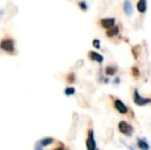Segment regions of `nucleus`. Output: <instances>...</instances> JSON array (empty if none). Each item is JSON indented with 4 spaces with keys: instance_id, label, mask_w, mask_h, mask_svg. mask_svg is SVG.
<instances>
[{
    "instance_id": "20",
    "label": "nucleus",
    "mask_w": 151,
    "mask_h": 150,
    "mask_svg": "<svg viewBox=\"0 0 151 150\" xmlns=\"http://www.w3.org/2000/svg\"><path fill=\"white\" fill-rule=\"evenodd\" d=\"M119 81H120L119 77H116L115 79H114V83H116V84H118V83H119Z\"/></svg>"
},
{
    "instance_id": "14",
    "label": "nucleus",
    "mask_w": 151,
    "mask_h": 150,
    "mask_svg": "<svg viewBox=\"0 0 151 150\" xmlns=\"http://www.w3.org/2000/svg\"><path fill=\"white\" fill-rule=\"evenodd\" d=\"M75 94V88H67L65 90V95L66 96H71V95Z\"/></svg>"
},
{
    "instance_id": "7",
    "label": "nucleus",
    "mask_w": 151,
    "mask_h": 150,
    "mask_svg": "<svg viewBox=\"0 0 151 150\" xmlns=\"http://www.w3.org/2000/svg\"><path fill=\"white\" fill-rule=\"evenodd\" d=\"M88 57H90V59L91 60H93V61H96V62H98V63H103V61H104V58H103V56L102 55H100L99 52H88Z\"/></svg>"
},
{
    "instance_id": "16",
    "label": "nucleus",
    "mask_w": 151,
    "mask_h": 150,
    "mask_svg": "<svg viewBox=\"0 0 151 150\" xmlns=\"http://www.w3.org/2000/svg\"><path fill=\"white\" fill-rule=\"evenodd\" d=\"M78 5H79V7L81 8L82 10H86L88 9V4H86V2H84V1H80L79 3H78Z\"/></svg>"
},
{
    "instance_id": "1",
    "label": "nucleus",
    "mask_w": 151,
    "mask_h": 150,
    "mask_svg": "<svg viewBox=\"0 0 151 150\" xmlns=\"http://www.w3.org/2000/svg\"><path fill=\"white\" fill-rule=\"evenodd\" d=\"M118 130H119V132L121 134L124 135V136H127V137L133 136V134H134L133 126L127 123V122L124 121V120H121V121L118 122Z\"/></svg>"
},
{
    "instance_id": "9",
    "label": "nucleus",
    "mask_w": 151,
    "mask_h": 150,
    "mask_svg": "<svg viewBox=\"0 0 151 150\" xmlns=\"http://www.w3.org/2000/svg\"><path fill=\"white\" fill-rule=\"evenodd\" d=\"M137 145L141 150H149L150 149V146H149V144H148L147 140H146V139H144V138L138 139Z\"/></svg>"
},
{
    "instance_id": "8",
    "label": "nucleus",
    "mask_w": 151,
    "mask_h": 150,
    "mask_svg": "<svg viewBox=\"0 0 151 150\" xmlns=\"http://www.w3.org/2000/svg\"><path fill=\"white\" fill-rule=\"evenodd\" d=\"M123 10H124L125 14L127 16H132L134 12V8H133V4L131 1H124L123 2Z\"/></svg>"
},
{
    "instance_id": "5",
    "label": "nucleus",
    "mask_w": 151,
    "mask_h": 150,
    "mask_svg": "<svg viewBox=\"0 0 151 150\" xmlns=\"http://www.w3.org/2000/svg\"><path fill=\"white\" fill-rule=\"evenodd\" d=\"M114 107H115V109L120 114H127L129 112V109H127V105L121 100H119V99H116V100L114 101Z\"/></svg>"
},
{
    "instance_id": "3",
    "label": "nucleus",
    "mask_w": 151,
    "mask_h": 150,
    "mask_svg": "<svg viewBox=\"0 0 151 150\" xmlns=\"http://www.w3.org/2000/svg\"><path fill=\"white\" fill-rule=\"evenodd\" d=\"M86 144V150H99L97 147V143H96L95 140V134H93V130H88Z\"/></svg>"
},
{
    "instance_id": "11",
    "label": "nucleus",
    "mask_w": 151,
    "mask_h": 150,
    "mask_svg": "<svg viewBox=\"0 0 151 150\" xmlns=\"http://www.w3.org/2000/svg\"><path fill=\"white\" fill-rule=\"evenodd\" d=\"M54 142V138H50V137H46V138H43L41 139L40 141H38L37 144L39 145L40 147H45V146H48L50 144Z\"/></svg>"
},
{
    "instance_id": "17",
    "label": "nucleus",
    "mask_w": 151,
    "mask_h": 150,
    "mask_svg": "<svg viewBox=\"0 0 151 150\" xmlns=\"http://www.w3.org/2000/svg\"><path fill=\"white\" fill-rule=\"evenodd\" d=\"M93 46L96 48H100L101 47V42H100L99 39H93Z\"/></svg>"
},
{
    "instance_id": "15",
    "label": "nucleus",
    "mask_w": 151,
    "mask_h": 150,
    "mask_svg": "<svg viewBox=\"0 0 151 150\" xmlns=\"http://www.w3.org/2000/svg\"><path fill=\"white\" fill-rule=\"evenodd\" d=\"M132 74H133V76L135 78H138L140 76V71L139 69L137 68V67H133L132 68Z\"/></svg>"
},
{
    "instance_id": "13",
    "label": "nucleus",
    "mask_w": 151,
    "mask_h": 150,
    "mask_svg": "<svg viewBox=\"0 0 151 150\" xmlns=\"http://www.w3.org/2000/svg\"><path fill=\"white\" fill-rule=\"evenodd\" d=\"M116 72H117V67H115V66H107L105 69V73H106V75H108V76L114 75Z\"/></svg>"
},
{
    "instance_id": "2",
    "label": "nucleus",
    "mask_w": 151,
    "mask_h": 150,
    "mask_svg": "<svg viewBox=\"0 0 151 150\" xmlns=\"http://www.w3.org/2000/svg\"><path fill=\"white\" fill-rule=\"evenodd\" d=\"M134 102L138 106H144V105H147L151 103V99L149 98H144L140 95V93L138 92L137 88L134 90Z\"/></svg>"
},
{
    "instance_id": "19",
    "label": "nucleus",
    "mask_w": 151,
    "mask_h": 150,
    "mask_svg": "<svg viewBox=\"0 0 151 150\" xmlns=\"http://www.w3.org/2000/svg\"><path fill=\"white\" fill-rule=\"evenodd\" d=\"M52 150H65V147H64V145H61L60 147H56V148H54Z\"/></svg>"
},
{
    "instance_id": "10",
    "label": "nucleus",
    "mask_w": 151,
    "mask_h": 150,
    "mask_svg": "<svg viewBox=\"0 0 151 150\" xmlns=\"http://www.w3.org/2000/svg\"><path fill=\"white\" fill-rule=\"evenodd\" d=\"M137 9H138V11L141 12V14L146 12V10H147V1H146V0H140V1H138Z\"/></svg>"
},
{
    "instance_id": "18",
    "label": "nucleus",
    "mask_w": 151,
    "mask_h": 150,
    "mask_svg": "<svg viewBox=\"0 0 151 150\" xmlns=\"http://www.w3.org/2000/svg\"><path fill=\"white\" fill-rule=\"evenodd\" d=\"M74 78H75V77H74V74H73V73H70V74L68 75V78H67V79H68V81H69V82H73V81H74Z\"/></svg>"
},
{
    "instance_id": "4",
    "label": "nucleus",
    "mask_w": 151,
    "mask_h": 150,
    "mask_svg": "<svg viewBox=\"0 0 151 150\" xmlns=\"http://www.w3.org/2000/svg\"><path fill=\"white\" fill-rule=\"evenodd\" d=\"M0 47L1 50H5L7 52H14V42L10 38H4L1 42H0Z\"/></svg>"
},
{
    "instance_id": "6",
    "label": "nucleus",
    "mask_w": 151,
    "mask_h": 150,
    "mask_svg": "<svg viewBox=\"0 0 151 150\" xmlns=\"http://www.w3.org/2000/svg\"><path fill=\"white\" fill-rule=\"evenodd\" d=\"M101 26L103 28L106 29H110L113 26H115V19L114 18H106V19H102L101 20Z\"/></svg>"
},
{
    "instance_id": "12",
    "label": "nucleus",
    "mask_w": 151,
    "mask_h": 150,
    "mask_svg": "<svg viewBox=\"0 0 151 150\" xmlns=\"http://www.w3.org/2000/svg\"><path fill=\"white\" fill-rule=\"evenodd\" d=\"M119 33V28L117 26H113L112 28L108 29L107 31V36L108 37H114Z\"/></svg>"
}]
</instances>
